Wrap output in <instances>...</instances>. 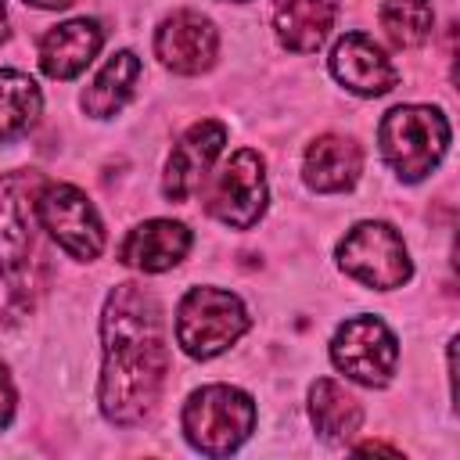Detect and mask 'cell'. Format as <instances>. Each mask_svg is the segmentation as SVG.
Listing matches in <instances>:
<instances>
[{
	"label": "cell",
	"instance_id": "cell-23",
	"mask_svg": "<svg viewBox=\"0 0 460 460\" xmlns=\"http://www.w3.org/2000/svg\"><path fill=\"white\" fill-rule=\"evenodd\" d=\"M11 36V18H7V4L0 0V43Z\"/></svg>",
	"mask_w": 460,
	"mask_h": 460
},
{
	"label": "cell",
	"instance_id": "cell-9",
	"mask_svg": "<svg viewBox=\"0 0 460 460\" xmlns=\"http://www.w3.org/2000/svg\"><path fill=\"white\" fill-rule=\"evenodd\" d=\"M208 216L230 230H252L266 212V162L259 151H234L216 172L205 201Z\"/></svg>",
	"mask_w": 460,
	"mask_h": 460
},
{
	"label": "cell",
	"instance_id": "cell-7",
	"mask_svg": "<svg viewBox=\"0 0 460 460\" xmlns=\"http://www.w3.org/2000/svg\"><path fill=\"white\" fill-rule=\"evenodd\" d=\"M331 363L356 385L385 388L399 363V341L392 327L370 313L345 320L331 338Z\"/></svg>",
	"mask_w": 460,
	"mask_h": 460
},
{
	"label": "cell",
	"instance_id": "cell-20",
	"mask_svg": "<svg viewBox=\"0 0 460 460\" xmlns=\"http://www.w3.org/2000/svg\"><path fill=\"white\" fill-rule=\"evenodd\" d=\"M377 22L395 47H420L431 40L435 11L428 0H385Z\"/></svg>",
	"mask_w": 460,
	"mask_h": 460
},
{
	"label": "cell",
	"instance_id": "cell-13",
	"mask_svg": "<svg viewBox=\"0 0 460 460\" xmlns=\"http://www.w3.org/2000/svg\"><path fill=\"white\" fill-rule=\"evenodd\" d=\"M194 234L176 219H147L133 226L119 244V262L140 273H165L187 259Z\"/></svg>",
	"mask_w": 460,
	"mask_h": 460
},
{
	"label": "cell",
	"instance_id": "cell-16",
	"mask_svg": "<svg viewBox=\"0 0 460 460\" xmlns=\"http://www.w3.org/2000/svg\"><path fill=\"white\" fill-rule=\"evenodd\" d=\"M338 18V0H273V32L280 47L313 54L323 47Z\"/></svg>",
	"mask_w": 460,
	"mask_h": 460
},
{
	"label": "cell",
	"instance_id": "cell-12",
	"mask_svg": "<svg viewBox=\"0 0 460 460\" xmlns=\"http://www.w3.org/2000/svg\"><path fill=\"white\" fill-rule=\"evenodd\" d=\"M331 75L356 97H381L399 83V68L367 32H345L331 47Z\"/></svg>",
	"mask_w": 460,
	"mask_h": 460
},
{
	"label": "cell",
	"instance_id": "cell-24",
	"mask_svg": "<svg viewBox=\"0 0 460 460\" xmlns=\"http://www.w3.org/2000/svg\"><path fill=\"white\" fill-rule=\"evenodd\" d=\"M234 4H244V0H234Z\"/></svg>",
	"mask_w": 460,
	"mask_h": 460
},
{
	"label": "cell",
	"instance_id": "cell-5",
	"mask_svg": "<svg viewBox=\"0 0 460 460\" xmlns=\"http://www.w3.org/2000/svg\"><path fill=\"white\" fill-rule=\"evenodd\" d=\"M248 327L252 316L244 302L223 288H190L176 305V345L190 359H212L226 352Z\"/></svg>",
	"mask_w": 460,
	"mask_h": 460
},
{
	"label": "cell",
	"instance_id": "cell-4",
	"mask_svg": "<svg viewBox=\"0 0 460 460\" xmlns=\"http://www.w3.org/2000/svg\"><path fill=\"white\" fill-rule=\"evenodd\" d=\"M180 424L198 453L230 456L255 431V399L234 385H205L183 402Z\"/></svg>",
	"mask_w": 460,
	"mask_h": 460
},
{
	"label": "cell",
	"instance_id": "cell-15",
	"mask_svg": "<svg viewBox=\"0 0 460 460\" xmlns=\"http://www.w3.org/2000/svg\"><path fill=\"white\" fill-rule=\"evenodd\" d=\"M363 172V151L352 137H338V133H323L305 147L302 158V180L309 190L316 194H338L356 187Z\"/></svg>",
	"mask_w": 460,
	"mask_h": 460
},
{
	"label": "cell",
	"instance_id": "cell-17",
	"mask_svg": "<svg viewBox=\"0 0 460 460\" xmlns=\"http://www.w3.org/2000/svg\"><path fill=\"white\" fill-rule=\"evenodd\" d=\"M140 75H144L140 58H137L133 50H115V54L97 68V75L90 79V86L83 90V111L93 115V119H111V115H119V111L129 104V97H133Z\"/></svg>",
	"mask_w": 460,
	"mask_h": 460
},
{
	"label": "cell",
	"instance_id": "cell-21",
	"mask_svg": "<svg viewBox=\"0 0 460 460\" xmlns=\"http://www.w3.org/2000/svg\"><path fill=\"white\" fill-rule=\"evenodd\" d=\"M14 402H18V395H14V381H11L7 363L0 359V431L14 420Z\"/></svg>",
	"mask_w": 460,
	"mask_h": 460
},
{
	"label": "cell",
	"instance_id": "cell-6",
	"mask_svg": "<svg viewBox=\"0 0 460 460\" xmlns=\"http://www.w3.org/2000/svg\"><path fill=\"white\" fill-rule=\"evenodd\" d=\"M334 259H338L345 277H352L374 291L402 288L413 277L406 241L385 219H363L352 230H345V237L334 248Z\"/></svg>",
	"mask_w": 460,
	"mask_h": 460
},
{
	"label": "cell",
	"instance_id": "cell-2",
	"mask_svg": "<svg viewBox=\"0 0 460 460\" xmlns=\"http://www.w3.org/2000/svg\"><path fill=\"white\" fill-rule=\"evenodd\" d=\"M43 172L14 169L0 176V273L14 298H29L36 284V194L43 187Z\"/></svg>",
	"mask_w": 460,
	"mask_h": 460
},
{
	"label": "cell",
	"instance_id": "cell-22",
	"mask_svg": "<svg viewBox=\"0 0 460 460\" xmlns=\"http://www.w3.org/2000/svg\"><path fill=\"white\" fill-rule=\"evenodd\" d=\"M29 7H40V11H61V7H72L75 0H25Z\"/></svg>",
	"mask_w": 460,
	"mask_h": 460
},
{
	"label": "cell",
	"instance_id": "cell-10",
	"mask_svg": "<svg viewBox=\"0 0 460 460\" xmlns=\"http://www.w3.org/2000/svg\"><path fill=\"white\" fill-rule=\"evenodd\" d=\"M219 32L198 11H172L155 29V58L176 75H201L216 65Z\"/></svg>",
	"mask_w": 460,
	"mask_h": 460
},
{
	"label": "cell",
	"instance_id": "cell-18",
	"mask_svg": "<svg viewBox=\"0 0 460 460\" xmlns=\"http://www.w3.org/2000/svg\"><path fill=\"white\" fill-rule=\"evenodd\" d=\"M309 420L323 442H349L363 424V406L334 377H316L309 385Z\"/></svg>",
	"mask_w": 460,
	"mask_h": 460
},
{
	"label": "cell",
	"instance_id": "cell-3",
	"mask_svg": "<svg viewBox=\"0 0 460 460\" xmlns=\"http://www.w3.org/2000/svg\"><path fill=\"white\" fill-rule=\"evenodd\" d=\"M449 119L428 104H399L377 126L385 162L402 183H420L449 151Z\"/></svg>",
	"mask_w": 460,
	"mask_h": 460
},
{
	"label": "cell",
	"instance_id": "cell-14",
	"mask_svg": "<svg viewBox=\"0 0 460 460\" xmlns=\"http://www.w3.org/2000/svg\"><path fill=\"white\" fill-rule=\"evenodd\" d=\"M104 47V29L97 18H68L40 36V68L50 79H75Z\"/></svg>",
	"mask_w": 460,
	"mask_h": 460
},
{
	"label": "cell",
	"instance_id": "cell-11",
	"mask_svg": "<svg viewBox=\"0 0 460 460\" xmlns=\"http://www.w3.org/2000/svg\"><path fill=\"white\" fill-rule=\"evenodd\" d=\"M223 144H226V126L216 122V119H201L194 122L172 147L169 162H165V172H162V194L169 201H187L208 176L212 162L223 155Z\"/></svg>",
	"mask_w": 460,
	"mask_h": 460
},
{
	"label": "cell",
	"instance_id": "cell-19",
	"mask_svg": "<svg viewBox=\"0 0 460 460\" xmlns=\"http://www.w3.org/2000/svg\"><path fill=\"white\" fill-rule=\"evenodd\" d=\"M43 111V93L32 75L18 68H0V144L32 129Z\"/></svg>",
	"mask_w": 460,
	"mask_h": 460
},
{
	"label": "cell",
	"instance_id": "cell-1",
	"mask_svg": "<svg viewBox=\"0 0 460 460\" xmlns=\"http://www.w3.org/2000/svg\"><path fill=\"white\" fill-rule=\"evenodd\" d=\"M101 413L119 424H140L162 399L169 377V345L162 302L140 284H119L101 313Z\"/></svg>",
	"mask_w": 460,
	"mask_h": 460
},
{
	"label": "cell",
	"instance_id": "cell-8",
	"mask_svg": "<svg viewBox=\"0 0 460 460\" xmlns=\"http://www.w3.org/2000/svg\"><path fill=\"white\" fill-rule=\"evenodd\" d=\"M40 226L54 237L61 252L79 262H93L104 252V223L93 201L72 183H43L36 194Z\"/></svg>",
	"mask_w": 460,
	"mask_h": 460
}]
</instances>
